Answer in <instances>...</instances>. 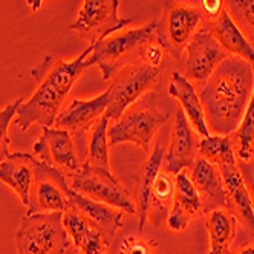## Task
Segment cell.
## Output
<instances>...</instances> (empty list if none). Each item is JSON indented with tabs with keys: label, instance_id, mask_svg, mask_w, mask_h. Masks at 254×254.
<instances>
[{
	"label": "cell",
	"instance_id": "cell-27",
	"mask_svg": "<svg viewBox=\"0 0 254 254\" xmlns=\"http://www.w3.org/2000/svg\"><path fill=\"white\" fill-rule=\"evenodd\" d=\"M230 136L234 142L236 158L241 161L254 158V90L239 127Z\"/></svg>",
	"mask_w": 254,
	"mask_h": 254
},
{
	"label": "cell",
	"instance_id": "cell-10",
	"mask_svg": "<svg viewBox=\"0 0 254 254\" xmlns=\"http://www.w3.org/2000/svg\"><path fill=\"white\" fill-rule=\"evenodd\" d=\"M118 9L120 0H83L70 29L89 40L90 45H95L133 22V19H121Z\"/></svg>",
	"mask_w": 254,
	"mask_h": 254
},
{
	"label": "cell",
	"instance_id": "cell-25",
	"mask_svg": "<svg viewBox=\"0 0 254 254\" xmlns=\"http://www.w3.org/2000/svg\"><path fill=\"white\" fill-rule=\"evenodd\" d=\"M109 123H111V120L104 114L92 127H90L87 156L84 161V166L111 172V162H109V139H107Z\"/></svg>",
	"mask_w": 254,
	"mask_h": 254
},
{
	"label": "cell",
	"instance_id": "cell-9",
	"mask_svg": "<svg viewBox=\"0 0 254 254\" xmlns=\"http://www.w3.org/2000/svg\"><path fill=\"white\" fill-rule=\"evenodd\" d=\"M69 190L67 176L63 172L37 159L26 214L67 211L72 207Z\"/></svg>",
	"mask_w": 254,
	"mask_h": 254
},
{
	"label": "cell",
	"instance_id": "cell-3",
	"mask_svg": "<svg viewBox=\"0 0 254 254\" xmlns=\"http://www.w3.org/2000/svg\"><path fill=\"white\" fill-rule=\"evenodd\" d=\"M158 37V22L147 23L136 29H124L109 35L104 40L90 45L92 52L87 57V64L98 66L103 80H111L123 66L139 62V48Z\"/></svg>",
	"mask_w": 254,
	"mask_h": 254
},
{
	"label": "cell",
	"instance_id": "cell-24",
	"mask_svg": "<svg viewBox=\"0 0 254 254\" xmlns=\"http://www.w3.org/2000/svg\"><path fill=\"white\" fill-rule=\"evenodd\" d=\"M238 219L224 208H216L207 213L205 228L210 238L208 254H230L231 244L236 238Z\"/></svg>",
	"mask_w": 254,
	"mask_h": 254
},
{
	"label": "cell",
	"instance_id": "cell-29",
	"mask_svg": "<svg viewBox=\"0 0 254 254\" xmlns=\"http://www.w3.org/2000/svg\"><path fill=\"white\" fill-rule=\"evenodd\" d=\"M175 196V176L167 172H159L152 187V204L161 213H169Z\"/></svg>",
	"mask_w": 254,
	"mask_h": 254
},
{
	"label": "cell",
	"instance_id": "cell-7",
	"mask_svg": "<svg viewBox=\"0 0 254 254\" xmlns=\"http://www.w3.org/2000/svg\"><path fill=\"white\" fill-rule=\"evenodd\" d=\"M169 114L158 111L156 107L126 111L120 120L114 121L112 126H109V147L130 142L144 152H150V144L155 135L169 121Z\"/></svg>",
	"mask_w": 254,
	"mask_h": 254
},
{
	"label": "cell",
	"instance_id": "cell-16",
	"mask_svg": "<svg viewBox=\"0 0 254 254\" xmlns=\"http://www.w3.org/2000/svg\"><path fill=\"white\" fill-rule=\"evenodd\" d=\"M190 170L191 183L202 199L204 213L216 208H224L228 211V196L219 167L211 164L202 156H197Z\"/></svg>",
	"mask_w": 254,
	"mask_h": 254
},
{
	"label": "cell",
	"instance_id": "cell-1",
	"mask_svg": "<svg viewBox=\"0 0 254 254\" xmlns=\"http://www.w3.org/2000/svg\"><path fill=\"white\" fill-rule=\"evenodd\" d=\"M254 90V67L244 59L227 57L199 94L210 133L231 135L238 129Z\"/></svg>",
	"mask_w": 254,
	"mask_h": 254
},
{
	"label": "cell",
	"instance_id": "cell-32",
	"mask_svg": "<svg viewBox=\"0 0 254 254\" xmlns=\"http://www.w3.org/2000/svg\"><path fill=\"white\" fill-rule=\"evenodd\" d=\"M238 167L241 170L242 179L245 183V187L250 193L251 197V204L254 208V158H251L250 161H241L238 159Z\"/></svg>",
	"mask_w": 254,
	"mask_h": 254
},
{
	"label": "cell",
	"instance_id": "cell-20",
	"mask_svg": "<svg viewBox=\"0 0 254 254\" xmlns=\"http://www.w3.org/2000/svg\"><path fill=\"white\" fill-rule=\"evenodd\" d=\"M69 197L72 207H75L78 211H81L87 219L92 222L104 236V239L111 244L118 230L123 227V217L124 211L107 205L98 201H94L75 190H69Z\"/></svg>",
	"mask_w": 254,
	"mask_h": 254
},
{
	"label": "cell",
	"instance_id": "cell-14",
	"mask_svg": "<svg viewBox=\"0 0 254 254\" xmlns=\"http://www.w3.org/2000/svg\"><path fill=\"white\" fill-rule=\"evenodd\" d=\"M201 214H204L201 194L190 176L183 170L175 176V196L167 214V225L173 231H184L189 224Z\"/></svg>",
	"mask_w": 254,
	"mask_h": 254
},
{
	"label": "cell",
	"instance_id": "cell-26",
	"mask_svg": "<svg viewBox=\"0 0 254 254\" xmlns=\"http://www.w3.org/2000/svg\"><path fill=\"white\" fill-rule=\"evenodd\" d=\"M197 153L217 167L224 164H234L238 161L234 142L230 135H210L202 138L199 141Z\"/></svg>",
	"mask_w": 254,
	"mask_h": 254
},
{
	"label": "cell",
	"instance_id": "cell-21",
	"mask_svg": "<svg viewBox=\"0 0 254 254\" xmlns=\"http://www.w3.org/2000/svg\"><path fill=\"white\" fill-rule=\"evenodd\" d=\"M169 94L179 101V107L183 109L189 123L191 124L193 130L202 138L210 136V130L205 121V112L199 98L197 90L194 89L193 83L181 72H173L170 84H169Z\"/></svg>",
	"mask_w": 254,
	"mask_h": 254
},
{
	"label": "cell",
	"instance_id": "cell-17",
	"mask_svg": "<svg viewBox=\"0 0 254 254\" xmlns=\"http://www.w3.org/2000/svg\"><path fill=\"white\" fill-rule=\"evenodd\" d=\"M219 170L228 196V211L254 238V208L251 204L250 193L242 179L241 170L238 167V161L234 164L219 166Z\"/></svg>",
	"mask_w": 254,
	"mask_h": 254
},
{
	"label": "cell",
	"instance_id": "cell-19",
	"mask_svg": "<svg viewBox=\"0 0 254 254\" xmlns=\"http://www.w3.org/2000/svg\"><path fill=\"white\" fill-rule=\"evenodd\" d=\"M63 224L77 248V254H104L111 245L101 231L75 207L63 213Z\"/></svg>",
	"mask_w": 254,
	"mask_h": 254
},
{
	"label": "cell",
	"instance_id": "cell-33",
	"mask_svg": "<svg viewBox=\"0 0 254 254\" xmlns=\"http://www.w3.org/2000/svg\"><path fill=\"white\" fill-rule=\"evenodd\" d=\"M197 2L207 22L214 20L225 9V0H197Z\"/></svg>",
	"mask_w": 254,
	"mask_h": 254
},
{
	"label": "cell",
	"instance_id": "cell-5",
	"mask_svg": "<svg viewBox=\"0 0 254 254\" xmlns=\"http://www.w3.org/2000/svg\"><path fill=\"white\" fill-rule=\"evenodd\" d=\"M159 75L161 67H153L141 62L129 63L118 69L112 77V84L107 89V118L111 121L120 120L133 103L156 86Z\"/></svg>",
	"mask_w": 254,
	"mask_h": 254
},
{
	"label": "cell",
	"instance_id": "cell-2",
	"mask_svg": "<svg viewBox=\"0 0 254 254\" xmlns=\"http://www.w3.org/2000/svg\"><path fill=\"white\" fill-rule=\"evenodd\" d=\"M90 52H92V46L89 45L72 62L46 56L42 64L32 70L35 80L40 84L34 95L20 104L14 118V124L22 132H26L32 124H39L42 127L54 126L70 89L89 67L86 60Z\"/></svg>",
	"mask_w": 254,
	"mask_h": 254
},
{
	"label": "cell",
	"instance_id": "cell-30",
	"mask_svg": "<svg viewBox=\"0 0 254 254\" xmlns=\"http://www.w3.org/2000/svg\"><path fill=\"white\" fill-rule=\"evenodd\" d=\"M22 103H23V98H17L15 101L9 103L0 111V162L5 161L11 155V150H9L11 141H9L8 130Z\"/></svg>",
	"mask_w": 254,
	"mask_h": 254
},
{
	"label": "cell",
	"instance_id": "cell-18",
	"mask_svg": "<svg viewBox=\"0 0 254 254\" xmlns=\"http://www.w3.org/2000/svg\"><path fill=\"white\" fill-rule=\"evenodd\" d=\"M35 158L28 152L11 153L0 162V183H3L20 197L25 207L29 205V193L35 176Z\"/></svg>",
	"mask_w": 254,
	"mask_h": 254
},
{
	"label": "cell",
	"instance_id": "cell-22",
	"mask_svg": "<svg viewBox=\"0 0 254 254\" xmlns=\"http://www.w3.org/2000/svg\"><path fill=\"white\" fill-rule=\"evenodd\" d=\"M202 26L219 42V45L234 57L244 59L254 67V48L230 17L228 11L224 9L219 17L211 22H204Z\"/></svg>",
	"mask_w": 254,
	"mask_h": 254
},
{
	"label": "cell",
	"instance_id": "cell-23",
	"mask_svg": "<svg viewBox=\"0 0 254 254\" xmlns=\"http://www.w3.org/2000/svg\"><path fill=\"white\" fill-rule=\"evenodd\" d=\"M164 149L161 144H156L147 161L141 166L139 172L135 176V201H136V214L139 222V233H142L147 224L149 213L152 208V187L161 172L164 162Z\"/></svg>",
	"mask_w": 254,
	"mask_h": 254
},
{
	"label": "cell",
	"instance_id": "cell-28",
	"mask_svg": "<svg viewBox=\"0 0 254 254\" xmlns=\"http://www.w3.org/2000/svg\"><path fill=\"white\" fill-rule=\"evenodd\" d=\"M225 9L254 48V0H225Z\"/></svg>",
	"mask_w": 254,
	"mask_h": 254
},
{
	"label": "cell",
	"instance_id": "cell-13",
	"mask_svg": "<svg viewBox=\"0 0 254 254\" xmlns=\"http://www.w3.org/2000/svg\"><path fill=\"white\" fill-rule=\"evenodd\" d=\"M197 147L199 141L196 139L193 127L189 123L183 109L178 107L170 138V146L164 158L166 172L176 176L186 169H191L197 158Z\"/></svg>",
	"mask_w": 254,
	"mask_h": 254
},
{
	"label": "cell",
	"instance_id": "cell-36",
	"mask_svg": "<svg viewBox=\"0 0 254 254\" xmlns=\"http://www.w3.org/2000/svg\"><path fill=\"white\" fill-rule=\"evenodd\" d=\"M236 254H254V245H247V247H242Z\"/></svg>",
	"mask_w": 254,
	"mask_h": 254
},
{
	"label": "cell",
	"instance_id": "cell-15",
	"mask_svg": "<svg viewBox=\"0 0 254 254\" xmlns=\"http://www.w3.org/2000/svg\"><path fill=\"white\" fill-rule=\"evenodd\" d=\"M109 90L90 100H72L59 114L54 126L67 130L70 135H83L106 114Z\"/></svg>",
	"mask_w": 254,
	"mask_h": 254
},
{
	"label": "cell",
	"instance_id": "cell-6",
	"mask_svg": "<svg viewBox=\"0 0 254 254\" xmlns=\"http://www.w3.org/2000/svg\"><path fill=\"white\" fill-rule=\"evenodd\" d=\"M204 22L205 17L199 6L170 0L164 5L162 19L158 22V37L162 48L175 59H179Z\"/></svg>",
	"mask_w": 254,
	"mask_h": 254
},
{
	"label": "cell",
	"instance_id": "cell-8",
	"mask_svg": "<svg viewBox=\"0 0 254 254\" xmlns=\"http://www.w3.org/2000/svg\"><path fill=\"white\" fill-rule=\"evenodd\" d=\"M69 187L94 201L112 205L127 214H136V204L112 172L83 164L80 172L69 176Z\"/></svg>",
	"mask_w": 254,
	"mask_h": 254
},
{
	"label": "cell",
	"instance_id": "cell-4",
	"mask_svg": "<svg viewBox=\"0 0 254 254\" xmlns=\"http://www.w3.org/2000/svg\"><path fill=\"white\" fill-rule=\"evenodd\" d=\"M17 254H66L70 238L63 213H34L22 217L15 234Z\"/></svg>",
	"mask_w": 254,
	"mask_h": 254
},
{
	"label": "cell",
	"instance_id": "cell-35",
	"mask_svg": "<svg viewBox=\"0 0 254 254\" xmlns=\"http://www.w3.org/2000/svg\"><path fill=\"white\" fill-rule=\"evenodd\" d=\"M26 3H28V6L31 8L32 12H37L42 8L43 0H26Z\"/></svg>",
	"mask_w": 254,
	"mask_h": 254
},
{
	"label": "cell",
	"instance_id": "cell-34",
	"mask_svg": "<svg viewBox=\"0 0 254 254\" xmlns=\"http://www.w3.org/2000/svg\"><path fill=\"white\" fill-rule=\"evenodd\" d=\"M120 254H150V248L142 239L132 236V238H127L121 242Z\"/></svg>",
	"mask_w": 254,
	"mask_h": 254
},
{
	"label": "cell",
	"instance_id": "cell-31",
	"mask_svg": "<svg viewBox=\"0 0 254 254\" xmlns=\"http://www.w3.org/2000/svg\"><path fill=\"white\" fill-rule=\"evenodd\" d=\"M164 52H166V49L162 48L159 39H155V40H150L147 43H144L139 48L138 60L141 63L149 64V66L159 67L161 63H162V60H164Z\"/></svg>",
	"mask_w": 254,
	"mask_h": 254
},
{
	"label": "cell",
	"instance_id": "cell-11",
	"mask_svg": "<svg viewBox=\"0 0 254 254\" xmlns=\"http://www.w3.org/2000/svg\"><path fill=\"white\" fill-rule=\"evenodd\" d=\"M32 155L59 169L67 178L81 170L72 135L59 127H43V133L32 146Z\"/></svg>",
	"mask_w": 254,
	"mask_h": 254
},
{
	"label": "cell",
	"instance_id": "cell-12",
	"mask_svg": "<svg viewBox=\"0 0 254 254\" xmlns=\"http://www.w3.org/2000/svg\"><path fill=\"white\" fill-rule=\"evenodd\" d=\"M186 52V77L196 84H204L216 67L228 57V52L204 26L191 37Z\"/></svg>",
	"mask_w": 254,
	"mask_h": 254
}]
</instances>
